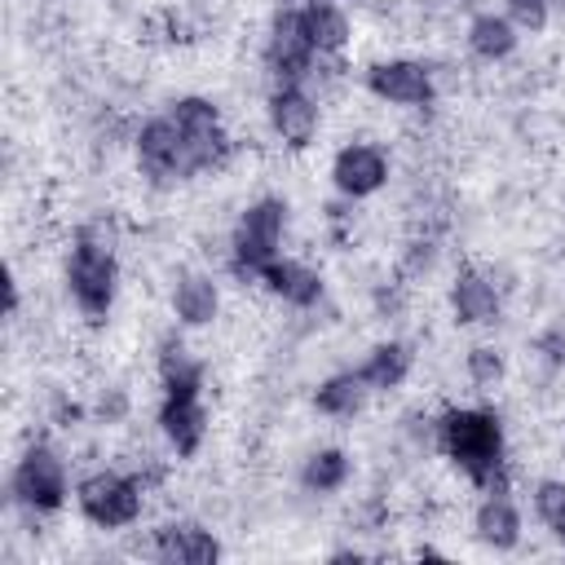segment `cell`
I'll return each instance as SVG.
<instances>
[{
    "mask_svg": "<svg viewBox=\"0 0 565 565\" xmlns=\"http://www.w3.org/2000/svg\"><path fill=\"white\" fill-rule=\"evenodd\" d=\"M437 446L441 455L468 477L472 490H508V433L494 406H446L437 415Z\"/></svg>",
    "mask_w": 565,
    "mask_h": 565,
    "instance_id": "6da1fadb",
    "label": "cell"
},
{
    "mask_svg": "<svg viewBox=\"0 0 565 565\" xmlns=\"http://www.w3.org/2000/svg\"><path fill=\"white\" fill-rule=\"evenodd\" d=\"M265 71L274 75V84H309L318 71V49L305 31V18H300V4H282L274 18H269V31H265Z\"/></svg>",
    "mask_w": 565,
    "mask_h": 565,
    "instance_id": "ba28073f",
    "label": "cell"
},
{
    "mask_svg": "<svg viewBox=\"0 0 565 565\" xmlns=\"http://www.w3.org/2000/svg\"><path fill=\"white\" fill-rule=\"evenodd\" d=\"M154 375L163 393H203V358L181 340V335H163L154 349Z\"/></svg>",
    "mask_w": 565,
    "mask_h": 565,
    "instance_id": "d6986e66",
    "label": "cell"
},
{
    "mask_svg": "<svg viewBox=\"0 0 565 565\" xmlns=\"http://www.w3.org/2000/svg\"><path fill=\"white\" fill-rule=\"evenodd\" d=\"M534 349H539V358H543L547 366L565 371V322H552V327L534 340Z\"/></svg>",
    "mask_w": 565,
    "mask_h": 565,
    "instance_id": "4316f807",
    "label": "cell"
},
{
    "mask_svg": "<svg viewBox=\"0 0 565 565\" xmlns=\"http://www.w3.org/2000/svg\"><path fill=\"white\" fill-rule=\"evenodd\" d=\"M260 287H265L274 300H282L287 309H313V305H322V296H327V278H322L309 260H300V256H278V260H269L265 274H260Z\"/></svg>",
    "mask_w": 565,
    "mask_h": 565,
    "instance_id": "2e32d148",
    "label": "cell"
},
{
    "mask_svg": "<svg viewBox=\"0 0 565 565\" xmlns=\"http://www.w3.org/2000/svg\"><path fill=\"white\" fill-rule=\"evenodd\" d=\"M168 305H172V318L177 327H212L221 318V282L207 274V269H181L172 278V291H168Z\"/></svg>",
    "mask_w": 565,
    "mask_h": 565,
    "instance_id": "e0dca14e",
    "label": "cell"
},
{
    "mask_svg": "<svg viewBox=\"0 0 565 565\" xmlns=\"http://www.w3.org/2000/svg\"><path fill=\"white\" fill-rule=\"evenodd\" d=\"M463 375H468V384H472L477 393L503 388V380H508V358H503V349H494V344H472V349L463 353Z\"/></svg>",
    "mask_w": 565,
    "mask_h": 565,
    "instance_id": "cb8c5ba5",
    "label": "cell"
},
{
    "mask_svg": "<svg viewBox=\"0 0 565 565\" xmlns=\"http://www.w3.org/2000/svg\"><path fill=\"white\" fill-rule=\"evenodd\" d=\"M411 371H415V349H411L406 340H380V344H371L366 358L358 362V375H362V384H366L371 393H393V388H402V384L411 380Z\"/></svg>",
    "mask_w": 565,
    "mask_h": 565,
    "instance_id": "ffe728a7",
    "label": "cell"
},
{
    "mask_svg": "<svg viewBox=\"0 0 565 565\" xmlns=\"http://www.w3.org/2000/svg\"><path fill=\"white\" fill-rule=\"evenodd\" d=\"M503 13L521 35H543L547 22H552V4L547 0H503Z\"/></svg>",
    "mask_w": 565,
    "mask_h": 565,
    "instance_id": "484cf974",
    "label": "cell"
},
{
    "mask_svg": "<svg viewBox=\"0 0 565 565\" xmlns=\"http://www.w3.org/2000/svg\"><path fill=\"white\" fill-rule=\"evenodd\" d=\"M393 177V159L380 141H344L335 154H331V185L340 199L349 203H362V199H375Z\"/></svg>",
    "mask_w": 565,
    "mask_h": 565,
    "instance_id": "8fae6325",
    "label": "cell"
},
{
    "mask_svg": "<svg viewBox=\"0 0 565 565\" xmlns=\"http://www.w3.org/2000/svg\"><path fill=\"white\" fill-rule=\"evenodd\" d=\"M282 238H287V199L278 194L252 199L230 230V274L243 287H260L265 265L282 256Z\"/></svg>",
    "mask_w": 565,
    "mask_h": 565,
    "instance_id": "3957f363",
    "label": "cell"
},
{
    "mask_svg": "<svg viewBox=\"0 0 565 565\" xmlns=\"http://www.w3.org/2000/svg\"><path fill=\"white\" fill-rule=\"evenodd\" d=\"M463 44H468V53H472L477 62L499 66V62H508V57L516 53L521 31L508 22L503 9H477V13L468 18V26H463Z\"/></svg>",
    "mask_w": 565,
    "mask_h": 565,
    "instance_id": "ac0fdd59",
    "label": "cell"
},
{
    "mask_svg": "<svg viewBox=\"0 0 565 565\" xmlns=\"http://www.w3.org/2000/svg\"><path fill=\"white\" fill-rule=\"evenodd\" d=\"M265 124L278 146L287 150H309L322 128V106L309 93V84H274L265 97Z\"/></svg>",
    "mask_w": 565,
    "mask_h": 565,
    "instance_id": "30bf717a",
    "label": "cell"
},
{
    "mask_svg": "<svg viewBox=\"0 0 565 565\" xmlns=\"http://www.w3.org/2000/svg\"><path fill=\"white\" fill-rule=\"evenodd\" d=\"M132 154H137V172H141L150 185H159V190L181 185V181L194 177L190 146H185V137H181V128H177V119H172L168 110L137 124V132H132Z\"/></svg>",
    "mask_w": 565,
    "mask_h": 565,
    "instance_id": "52a82bcc",
    "label": "cell"
},
{
    "mask_svg": "<svg viewBox=\"0 0 565 565\" xmlns=\"http://www.w3.org/2000/svg\"><path fill=\"white\" fill-rule=\"evenodd\" d=\"M446 305L455 327H494L503 313V291L481 265H459L446 287Z\"/></svg>",
    "mask_w": 565,
    "mask_h": 565,
    "instance_id": "7c38bea8",
    "label": "cell"
},
{
    "mask_svg": "<svg viewBox=\"0 0 565 565\" xmlns=\"http://www.w3.org/2000/svg\"><path fill=\"white\" fill-rule=\"evenodd\" d=\"M366 397H375V393L362 384L358 366H349V371H331L327 380H318V388H313V411L327 415V419H353V415H362Z\"/></svg>",
    "mask_w": 565,
    "mask_h": 565,
    "instance_id": "7402d4cb",
    "label": "cell"
},
{
    "mask_svg": "<svg viewBox=\"0 0 565 565\" xmlns=\"http://www.w3.org/2000/svg\"><path fill=\"white\" fill-rule=\"evenodd\" d=\"M168 115L177 119L185 146H190V163H194V177L203 172H221L234 154V137L225 128V115L212 97L203 93H181L168 102Z\"/></svg>",
    "mask_w": 565,
    "mask_h": 565,
    "instance_id": "8992f818",
    "label": "cell"
},
{
    "mask_svg": "<svg viewBox=\"0 0 565 565\" xmlns=\"http://www.w3.org/2000/svg\"><path fill=\"white\" fill-rule=\"evenodd\" d=\"M71 472L66 459L49 446V441H26L22 455L9 468V499L26 512V516H53L71 503Z\"/></svg>",
    "mask_w": 565,
    "mask_h": 565,
    "instance_id": "5b68a950",
    "label": "cell"
},
{
    "mask_svg": "<svg viewBox=\"0 0 565 565\" xmlns=\"http://www.w3.org/2000/svg\"><path fill=\"white\" fill-rule=\"evenodd\" d=\"M353 477V455L340 446H318L300 463V490L305 494H340Z\"/></svg>",
    "mask_w": 565,
    "mask_h": 565,
    "instance_id": "603a6c76",
    "label": "cell"
},
{
    "mask_svg": "<svg viewBox=\"0 0 565 565\" xmlns=\"http://www.w3.org/2000/svg\"><path fill=\"white\" fill-rule=\"evenodd\" d=\"M362 88L375 102L402 106V110H424L437 102V75L419 57H380L362 71Z\"/></svg>",
    "mask_w": 565,
    "mask_h": 565,
    "instance_id": "9c48e42d",
    "label": "cell"
},
{
    "mask_svg": "<svg viewBox=\"0 0 565 565\" xmlns=\"http://www.w3.org/2000/svg\"><path fill=\"white\" fill-rule=\"evenodd\" d=\"M159 437L177 459H194L207 441V402L203 393H163L159 397Z\"/></svg>",
    "mask_w": 565,
    "mask_h": 565,
    "instance_id": "4fadbf2b",
    "label": "cell"
},
{
    "mask_svg": "<svg viewBox=\"0 0 565 565\" xmlns=\"http://www.w3.org/2000/svg\"><path fill=\"white\" fill-rule=\"evenodd\" d=\"M530 508L543 530L565 534V477H539L530 486Z\"/></svg>",
    "mask_w": 565,
    "mask_h": 565,
    "instance_id": "d4e9b609",
    "label": "cell"
},
{
    "mask_svg": "<svg viewBox=\"0 0 565 565\" xmlns=\"http://www.w3.org/2000/svg\"><path fill=\"white\" fill-rule=\"evenodd\" d=\"M300 18H305V31H309L318 57H340L353 44V22L340 0H305Z\"/></svg>",
    "mask_w": 565,
    "mask_h": 565,
    "instance_id": "44dd1931",
    "label": "cell"
},
{
    "mask_svg": "<svg viewBox=\"0 0 565 565\" xmlns=\"http://www.w3.org/2000/svg\"><path fill=\"white\" fill-rule=\"evenodd\" d=\"M472 539L490 552H516L521 539H525V521H521V508L512 499V490H490L477 499L472 508Z\"/></svg>",
    "mask_w": 565,
    "mask_h": 565,
    "instance_id": "9a60e30c",
    "label": "cell"
},
{
    "mask_svg": "<svg viewBox=\"0 0 565 565\" xmlns=\"http://www.w3.org/2000/svg\"><path fill=\"white\" fill-rule=\"evenodd\" d=\"M150 556L163 565H212L225 556L221 539L199 521H163L150 534Z\"/></svg>",
    "mask_w": 565,
    "mask_h": 565,
    "instance_id": "5bb4252c",
    "label": "cell"
},
{
    "mask_svg": "<svg viewBox=\"0 0 565 565\" xmlns=\"http://www.w3.org/2000/svg\"><path fill=\"white\" fill-rule=\"evenodd\" d=\"M97 415H102V419H119V415H128V393H124V388H110V397L97 402Z\"/></svg>",
    "mask_w": 565,
    "mask_h": 565,
    "instance_id": "83f0119b",
    "label": "cell"
},
{
    "mask_svg": "<svg viewBox=\"0 0 565 565\" xmlns=\"http://www.w3.org/2000/svg\"><path fill=\"white\" fill-rule=\"evenodd\" d=\"M75 508L97 530H128L146 512V477L124 468H93L75 481Z\"/></svg>",
    "mask_w": 565,
    "mask_h": 565,
    "instance_id": "277c9868",
    "label": "cell"
},
{
    "mask_svg": "<svg viewBox=\"0 0 565 565\" xmlns=\"http://www.w3.org/2000/svg\"><path fill=\"white\" fill-rule=\"evenodd\" d=\"M115 225L106 216H93L75 230L71 238V252H66V265H62V278H66V296L71 305L88 318V322H102L110 318L115 300H119V256H115Z\"/></svg>",
    "mask_w": 565,
    "mask_h": 565,
    "instance_id": "7a4b0ae2",
    "label": "cell"
}]
</instances>
